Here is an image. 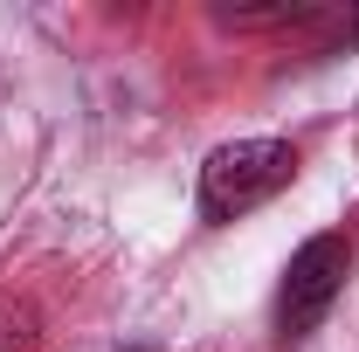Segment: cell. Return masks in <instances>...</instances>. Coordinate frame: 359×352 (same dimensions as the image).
I'll return each mask as SVG.
<instances>
[{
    "mask_svg": "<svg viewBox=\"0 0 359 352\" xmlns=\"http://www.w3.org/2000/svg\"><path fill=\"white\" fill-rule=\"evenodd\" d=\"M346 269H353V242H346V235H311V242L290 256V269H283V290H276V332H283V339H304L318 318L339 304Z\"/></svg>",
    "mask_w": 359,
    "mask_h": 352,
    "instance_id": "7a4b0ae2",
    "label": "cell"
},
{
    "mask_svg": "<svg viewBox=\"0 0 359 352\" xmlns=\"http://www.w3.org/2000/svg\"><path fill=\"white\" fill-rule=\"evenodd\" d=\"M318 7L311 0H269V7H215V21L222 28H235V35H256V28H297V21H311Z\"/></svg>",
    "mask_w": 359,
    "mask_h": 352,
    "instance_id": "3957f363",
    "label": "cell"
},
{
    "mask_svg": "<svg viewBox=\"0 0 359 352\" xmlns=\"http://www.w3.org/2000/svg\"><path fill=\"white\" fill-rule=\"evenodd\" d=\"M35 339H42V318H35V304L0 290V352H35Z\"/></svg>",
    "mask_w": 359,
    "mask_h": 352,
    "instance_id": "277c9868",
    "label": "cell"
},
{
    "mask_svg": "<svg viewBox=\"0 0 359 352\" xmlns=\"http://www.w3.org/2000/svg\"><path fill=\"white\" fill-rule=\"evenodd\" d=\"M297 180V152L283 138H228L201 166V215L208 221H242L249 208L276 201Z\"/></svg>",
    "mask_w": 359,
    "mask_h": 352,
    "instance_id": "6da1fadb",
    "label": "cell"
}]
</instances>
